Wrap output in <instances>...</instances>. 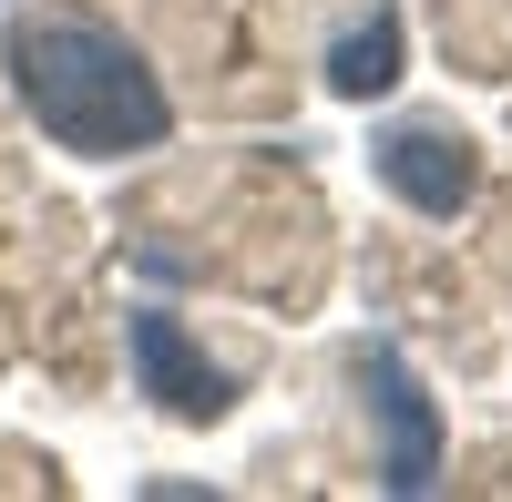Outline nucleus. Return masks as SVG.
<instances>
[{"mask_svg":"<svg viewBox=\"0 0 512 502\" xmlns=\"http://www.w3.org/2000/svg\"><path fill=\"white\" fill-rule=\"evenodd\" d=\"M390 82H400V11H369V21L338 31V52H328V93L369 103V93H390Z\"/></svg>","mask_w":512,"mask_h":502,"instance_id":"nucleus-5","label":"nucleus"},{"mask_svg":"<svg viewBox=\"0 0 512 502\" xmlns=\"http://www.w3.org/2000/svg\"><path fill=\"white\" fill-rule=\"evenodd\" d=\"M359 380H369V400H379V431H390V451H379V482H390V492H431V482H441V421H431V390H420L390 349H359Z\"/></svg>","mask_w":512,"mask_h":502,"instance_id":"nucleus-3","label":"nucleus"},{"mask_svg":"<svg viewBox=\"0 0 512 502\" xmlns=\"http://www.w3.org/2000/svg\"><path fill=\"white\" fill-rule=\"evenodd\" d=\"M379 175H390L400 205H420V216H461L482 185V154L451 134V123H390L379 134Z\"/></svg>","mask_w":512,"mask_h":502,"instance_id":"nucleus-2","label":"nucleus"},{"mask_svg":"<svg viewBox=\"0 0 512 502\" xmlns=\"http://www.w3.org/2000/svg\"><path fill=\"white\" fill-rule=\"evenodd\" d=\"M11 93L31 103V123H41L52 144L93 154V164L154 154L164 123H175V103H164L154 62H144L123 31H103L93 11H72V0H52V11L11 21Z\"/></svg>","mask_w":512,"mask_h":502,"instance_id":"nucleus-1","label":"nucleus"},{"mask_svg":"<svg viewBox=\"0 0 512 502\" xmlns=\"http://www.w3.org/2000/svg\"><path fill=\"white\" fill-rule=\"evenodd\" d=\"M123 339H134L144 390H154L164 410H175V421H216V410L236 400V390H226V369H216V359H205V349L185 339V318H175V308H134V318H123Z\"/></svg>","mask_w":512,"mask_h":502,"instance_id":"nucleus-4","label":"nucleus"}]
</instances>
